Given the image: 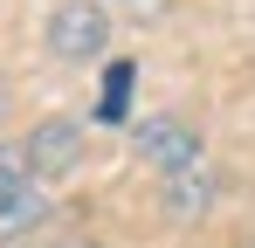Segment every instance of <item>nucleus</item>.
<instances>
[{
	"label": "nucleus",
	"instance_id": "nucleus-7",
	"mask_svg": "<svg viewBox=\"0 0 255 248\" xmlns=\"http://www.w3.org/2000/svg\"><path fill=\"white\" fill-rule=\"evenodd\" d=\"M0 124H7V90H0Z\"/></svg>",
	"mask_w": 255,
	"mask_h": 248
},
{
	"label": "nucleus",
	"instance_id": "nucleus-1",
	"mask_svg": "<svg viewBox=\"0 0 255 248\" xmlns=\"http://www.w3.org/2000/svg\"><path fill=\"white\" fill-rule=\"evenodd\" d=\"M48 55L55 62H104L111 55V14L97 0H62L48 14Z\"/></svg>",
	"mask_w": 255,
	"mask_h": 248
},
{
	"label": "nucleus",
	"instance_id": "nucleus-3",
	"mask_svg": "<svg viewBox=\"0 0 255 248\" xmlns=\"http://www.w3.org/2000/svg\"><path fill=\"white\" fill-rule=\"evenodd\" d=\"M131 145H138V159H145V165H159L166 179L200 165V138H193V124H186V118H145Z\"/></svg>",
	"mask_w": 255,
	"mask_h": 248
},
{
	"label": "nucleus",
	"instance_id": "nucleus-2",
	"mask_svg": "<svg viewBox=\"0 0 255 248\" xmlns=\"http://www.w3.org/2000/svg\"><path fill=\"white\" fill-rule=\"evenodd\" d=\"M48 214V179L28 165L21 145H0V235H21Z\"/></svg>",
	"mask_w": 255,
	"mask_h": 248
},
{
	"label": "nucleus",
	"instance_id": "nucleus-4",
	"mask_svg": "<svg viewBox=\"0 0 255 248\" xmlns=\"http://www.w3.org/2000/svg\"><path fill=\"white\" fill-rule=\"evenodd\" d=\"M28 165L42 172V179H62V172H76V159H83V124L76 118H48V124H35L28 131Z\"/></svg>",
	"mask_w": 255,
	"mask_h": 248
},
{
	"label": "nucleus",
	"instance_id": "nucleus-6",
	"mask_svg": "<svg viewBox=\"0 0 255 248\" xmlns=\"http://www.w3.org/2000/svg\"><path fill=\"white\" fill-rule=\"evenodd\" d=\"M131 83H138V69H131L125 55L104 69V97H97V124H125V104H131Z\"/></svg>",
	"mask_w": 255,
	"mask_h": 248
},
{
	"label": "nucleus",
	"instance_id": "nucleus-5",
	"mask_svg": "<svg viewBox=\"0 0 255 248\" xmlns=\"http://www.w3.org/2000/svg\"><path fill=\"white\" fill-rule=\"evenodd\" d=\"M207 207H214V172L193 165V172H172L166 179V214L172 221H193V214H207Z\"/></svg>",
	"mask_w": 255,
	"mask_h": 248
}]
</instances>
